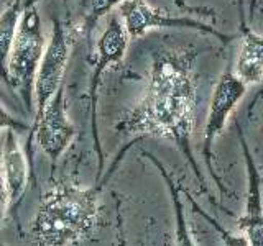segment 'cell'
I'll list each match as a JSON object with an SVG mask.
<instances>
[{
	"instance_id": "cell-12",
	"label": "cell",
	"mask_w": 263,
	"mask_h": 246,
	"mask_svg": "<svg viewBox=\"0 0 263 246\" xmlns=\"http://www.w3.org/2000/svg\"><path fill=\"white\" fill-rule=\"evenodd\" d=\"M27 0H10L0 13V79L10 89V77H8V59H10L12 46L15 41L16 30L22 18V12Z\"/></svg>"
},
{
	"instance_id": "cell-9",
	"label": "cell",
	"mask_w": 263,
	"mask_h": 246,
	"mask_svg": "<svg viewBox=\"0 0 263 246\" xmlns=\"http://www.w3.org/2000/svg\"><path fill=\"white\" fill-rule=\"evenodd\" d=\"M237 133L240 139L245 166H247V199L243 215L238 218V228L249 240L250 246H263V197H261V176L253 156L249 150V143L237 123Z\"/></svg>"
},
{
	"instance_id": "cell-16",
	"label": "cell",
	"mask_w": 263,
	"mask_h": 246,
	"mask_svg": "<svg viewBox=\"0 0 263 246\" xmlns=\"http://www.w3.org/2000/svg\"><path fill=\"white\" fill-rule=\"evenodd\" d=\"M191 202H193V205H194V209L197 210V213H199V215L202 217V218H205V220H208L209 221V223L214 227V228H216L217 230V232L220 233V236L222 238H224V243H227V244H249V240H247V238L243 236V238H240V236H234V235H230L229 232H226V230L224 228H222L219 223H217V221L216 220H214V218H211L209 215H208V213H204L199 207H197V203L191 199Z\"/></svg>"
},
{
	"instance_id": "cell-15",
	"label": "cell",
	"mask_w": 263,
	"mask_h": 246,
	"mask_svg": "<svg viewBox=\"0 0 263 246\" xmlns=\"http://www.w3.org/2000/svg\"><path fill=\"white\" fill-rule=\"evenodd\" d=\"M30 125L23 120L13 117L5 107L0 104V130H15V131H30Z\"/></svg>"
},
{
	"instance_id": "cell-18",
	"label": "cell",
	"mask_w": 263,
	"mask_h": 246,
	"mask_svg": "<svg viewBox=\"0 0 263 246\" xmlns=\"http://www.w3.org/2000/svg\"><path fill=\"white\" fill-rule=\"evenodd\" d=\"M0 95H2V89H0Z\"/></svg>"
},
{
	"instance_id": "cell-19",
	"label": "cell",
	"mask_w": 263,
	"mask_h": 246,
	"mask_svg": "<svg viewBox=\"0 0 263 246\" xmlns=\"http://www.w3.org/2000/svg\"><path fill=\"white\" fill-rule=\"evenodd\" d=\"M63 2H68V0H63Z\"/></svg>"
},
{
	"instance_id": "cell-7",
	"label": "cell",
	"mask_w": 263,
	"mask_h": 246,
	"mask_svg": "<svg viewBox=\"0 0 263 246\" xmlns=\"http://www.w3.org/2000/svg\"><path fill=\"white\" fill-rule=\"evenodd\" d=\"M245 89H247V84L237 76V74H234L230 69L222 72L216 87H214L208 120H205V127H204V148H202L204 161H205V166H208L209 174L216 180V184L222 194H226V187L222 184V180L216 176V172H214V168H212V146H214V141H216V138L219 136V133L224 130L229 115L232 113L235 105L240 102L242 97L245 95Z\"/></svg>"
},
{
	"instance_id": "cell-5",
	"label": "cell",
	"mask_w": 263,
	"mask_h": 246,
	"mask_svg": "<svg viewBox=\"0 0 263 246\" xmlns=\"http://www.w3.org/2000/svg\"><path fill=\"white\" fill-rule=\"evenodd\" d=\"M74 43V27L71 22L61 18L53 20L51 38L46 43L43 59L40 63L35 80V113L33 118L40 117L46 104L64 84V72L68 66L71 49Z\"/></svg>"
},
{
	"instance_id": "cell-6",
	"label": "cell",
	"mask_w": 263,
	"mask_h": 246,
	"mask_svg": "<svg viewBox=\"0 0 263 246\" xmlns=\"http://www.w3.org/2000/svg\"><path fill=\"white\" fill-rule=\"evenodd\" d=\"M74 136H76V128H74L68 117L63 84L53 95L51 100L46 104L43 112L40 113V117L33 118L28 138V150L33 138H35L41 151L51 159L54 166L56 161L61 158V154L72 143Z\"/></svg>"
},
{
	"instance_id": "cell-1",
	"label": "cell",
	"mask_w": 263,
	"mask_h": 246,
	"mask_svg": "<svg viewBox=\"0 0 263 246\" xmlns=\"http://www.w3.org/2000/svg\"><path fill=\"white\" fill-rule=\"evenodd\" d=\"M196 57L197 51L191 49L156 51L143 97L122 115L115 130L122 135H134L135 139L152 136L173 141L191 164L202 191L209 195L191 148L196 112Z\"/></svg>"
},
{
	"instance_id": "cell-14",
	"label": "cell",
	"mask_w": 263,
	"mask_h": 246,
	"mask_svg": "<svg viewBox=\"0 0 263 246\" xmlns=\"http://www.w3.org/2000/svg\"><path fill=\"white\" fill-rule=\"evenodd\" d=\"M123 0H81V30L89 39L99 20L109 15L114 7H117Z\"/></svg>"
},
{
	"instance_id": "cell-11",
	"label": "cell",
	"mask_w": 263,
	"mask_h": 246,
	"mask_svg": "<svg viewBox=\"0 0 263 246\" xmlns=\"http://www.w3.org/2000/svg\"><path fill=\"white\" fill-rule=\"evenodd\" d=\"M237 76L245 84H257L263 77V36L253 33L242 20V46L237 59Z\"/></svg>"
},
{
	"instance_id": "cell-17",
	"label": "cell",
	"mask_w": 263,
	"mask_h": 246,
	"mask_svg": "<svg viewBox=\"0 0 263 246\" xmlns=\"http://www.w3.org/2000/svg\"><path fill=\"white\" fill-rule=\"evenodd\" d=\"M10 207V194H8L7 180L4 174V162H2V151H0V227L5 218L7 209Z\"/></svg>"
},
{
	"instance_id": "cell-3",
	"label": "cell",
	"mask_w": 263,
	"mask_h": 246,
	"mask_svg": "<svg viewBox=\"0 0 263 246\" xmlns=\"http://www.w3.org/2000/svg\"><path fill=\"white\" fill-rule=\"evenodd\" d=\"M38 2L40 0H27L8 59L10 90L20 95L30 113H35V80L46 49Z\"/></svg>"
},
{
	"instance_id": "cell-8",
	"label": "cell",
	"mask_w": 263,
	"mask_h": 246,
	"mask_svg": "<svg viewBox=\"0 0 263 246\" xmlns=\"http://www.w3.org/2000/svg\"><path fill=\"white\" fill-rule=\"evenodd\" d=\"M119 13L122 16L123 27H125L128 36L140 38L152 28H189L197 30L208 35H214L224 43H229L232 36H226L216 31L212 27L201 23L193 18H181V16H171L166 12L153 8L145 0H123L119 5Z\"/></svg>"
},
{
	"instance_id": "cell-13",
	"label": "cell",
	"mask_w": 263,
	"mask_h": 246,
	"mask_svg": "<svg viewBox=\"0 0 263 246\" xmlns=\"http://www.w3.org/2000/svg\"><path fill=\"white\" fill-rule=\"evenodd\" d=\"M143 154L155 164L156 168H158L160 174L164 177V180H166V184H168L170 195H171V202H173V205H175V212H176V243L181 244V246L196 244V241L193 240V236H191V233H189V230H187L186 220H184L183 205H181V202H179V194H178L179 187L175 184V180H173V177L170 176V172L164 169V166L158 161V158H155V156L150 154V153H143Z\"/></svg>"
},
{
	"instance_id": "cell-2",
	"label": "cell",
	"mask_w": 263,
	"mask_h": 246,
	"mask_svg": "<svg viewBox=\"0 0 263 246\" xmlns=\"http://www.w3.org/2000/svg\"><path fill=\"white\" fill-rule=\"evenodd\" d=\"M102 184L82 189L60 180L43 194L30 223V241L41 246H72L92 240L99 227Z\"/></svg>"
},
{
	"instance_id": "cell-10",
	"label": "cell",
	"mask_w": 263,
	"mask_h": 246,
	"mask_svg": "<svg viewBox=\"0 0 263 246\" xmlns=\"http://www.w3.org/2000/svg\"><path fill=\"white\" fill-rule=\"evenodd\" d=\"M0 151H2L4 174L8 194H10V209H16V205L20 203L25 192H27L31 162L25 156L15 130H7L4 146Z\"/></svg>"
},
{
	"instance_id": "cell-4",
	"label": "cell",
	"mask_w": 263,
	"mask_h": 246,
	"mask_svg": "<svg viewBox=\"0 0 263 246\" xmlns=\"http://www.w3.org/2000/svg\"><path fill=\"white\" fill-rule=\"evenodd\" d=\"M128 46V33L123 27V23L119 20L117 15H112L107 28L99 38L96 45V61L92 68V76L89 80V112H90V131H92V141L94 150L97 153L99 168L97 176H102L104 171V153L101 138H99V127H97V102H99V89H101V82L104 72L109 69V66L117 64L123 59Z\"/></svg>"
}]
</instances>
